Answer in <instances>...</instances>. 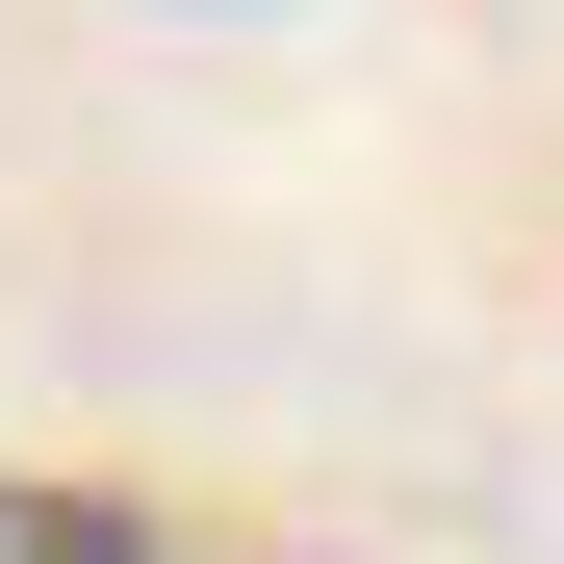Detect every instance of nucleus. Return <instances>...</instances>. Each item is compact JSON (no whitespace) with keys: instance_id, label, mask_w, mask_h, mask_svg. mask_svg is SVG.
<instances>
[{"instance_id":"obj_1","label":"nucleus","mask_w":564,"mask_h":564,"mask_svg":"<svg viewBox=\"0 0 564 564\" xmlns=\"http://www.w3.org/2000/svg\"><path fill=\"white\" fill-rule=\"evenodd\" d=\"M180 26H231V0H180Z\"/></svg>"}]
</instances>
